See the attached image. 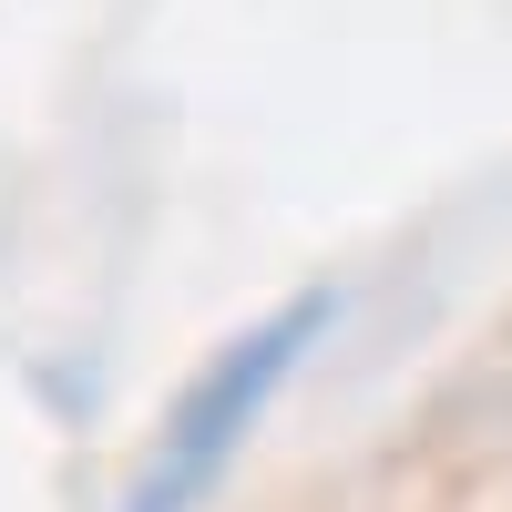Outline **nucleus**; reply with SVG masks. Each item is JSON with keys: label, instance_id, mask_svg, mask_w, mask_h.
Instances as JSON below:
<instances>
[{"label": "nucleus", "instance_id": "1", "mask_svg": "<svg viewBox=\"0 0 512 512\" xmlns=\"http://www.w3.org/2000/svg\"><path fill=\"white\" fill-rule=\"evenodd\" d=\"M318 328H328V308L308 297L297 318H267L256 338H236V349H226L216 369H205V390H195V400L175 410V431L154 441V472H144L134 512H185V502H195L205 482H216V472H226V451L246 441V420L267 410V390H277V379L297 369V349H308Z\"/></svg>", "mask_w": 512, "mask_h": 512}]
</instances>
